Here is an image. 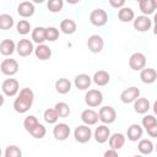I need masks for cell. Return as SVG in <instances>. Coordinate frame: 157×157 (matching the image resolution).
Returning a JSON list of instances; mask_svg holds the SVG:
<instances>
[{
    "mask_svg": "<svg viewBox=\"0 0 157 157\" xmlns=\"http://www.w3.org/2000/svg\"><path fill=\"white\" fill-rule=\"evenodd\" d=\"M109 136H110V129L108 128V125H104V124L98 125L93 132V137H94L96 142H98V144L107 142Z\"/></svg>",
    "mask_w": 157,
    "mask_h": 157,
    "instance_id": "9a60e30c",
    "label": "cell"
},
{
    "mask_svg": "<svg viewBox=\"0 0 157 157\" xmlns=\"http://www.w3.org/2000/svg\"><path fill=\"white\" fill-rule=\"evenodd\" d=\"M1 91L6 97H15L20 91V83L16 78H6L1 85Z\"/></svg>",
    "mask_w": 157,
    "mask_h": 157,
    "instance_id": "5b68a950",
    "label": "cell"
},
{
    "mask_svg": "<svg viewBox=\"0 0 157 157\" xmlns=\"http://www.w3.org/2000/svg\"><path fill=\"white\" fill-rule=\"evenodd\" d=\"M71 87H72V83L70 82L69 78H65V77H61L59 80L55 81V90L58 93L60 94H66L71 91Z\"/></svg>",
    "mask_w": 157,
    "mask_h": 157,
    "instance_id": "f1b7e54d",
    "label": "cell"
},
{
    "mask_svg": "<svg viewBox=\"0 0 157 157\" xmlns=\"http://www.w3.org/2000/svg\"><path fill=\"white\" fill-rule=\"evenodd\" d=\"M81 120L83 123V125L91 126V125H96L98 123V113L92 109V108H87L85 110H82L81 113Z\"/></svg>",
    "mask_w": 157,
    "mask_h": 157,
    "instance_id": "5bb4252c",
    "label": "cell"
},
{
    "mask_svg": "<svg viewBox=\"0 0 157 157\" xmlns=\"http://www.w3.org/2000/svg\"><path fill=\"white\" fill-rule=\"evenodd\" d=\"M0 70L5 76H13L18 71V63L15 59H4L0 64Z\"/></svg>",
    "mask_w": 157,
    "mask_h": 157,
    "instance_id": "9c48e42d",
    "label": "cell"
},
{
    "mask_svg": "<svg viewBox=\"0 0 157 157\" xmlns=\"http://www.w3.org/2000/svg\"><path fill=\"white\" fill-rule=\"evenodd\" d=\"M140 90L135 86H131V87H128L125 88L121 93H120V101L125 104H129V103H134L139 97H140Z\"/></svg>",
    "mask_w": 157,
    "mask_h": 157,
    "instance_id": "7c38bea8",
    "label": "cell"
},
{
    "mask_svg": "<svg viewBox=\"0 0 157 157\" xmlns=\"http://www.w3.org/2000/svg\"><path fill=\"white\" fill-rule=\"evenodd\" d=\"M132 25H134V28L137 32H147L152 27V21H151V18L148 16L140 15V16H137V17L134 18Z\"/></svg>",
    "mask_w": 157,
    "mask_h": 157,
    "instance_id": "4fadbf2b",
    "label": "cell"
},
{
    "mask_svg": "<svg viewBox=\"0 0 157 157\" xmlns=\"http://www.w3.org/2000/svg\"><path fill=\"white\" fill-rule=\"evenodd\" d=\"M31 38H32V43H37V45L44 44V42H45V27H42V26L34 27L32 29Z\"/></svg>",
    "mask_w": 157,
    "mask_h": 157,
    "instance_id": "83f0119b",
    "label": "cell"
},
{
    "mask_svg": "<svg viewBox=\"0 0 157 157\" xmlns=\"http://www.w3.org/2000/svg\"><path fill=\"white\" fill-rule=\"evenodd\" d=\"M59 29L56 27H45V40L48 42H55L59 38Z\"/></svg>",
    "mask_w": 157,
    "mask_h": 157,
    "instance_id": "f35d334b",
    "label": "cell"
},
{
    "mask_svg": "<svg viewBox=\"0 0 157 157\" xmlns=\"http://www.w3.org/2000/svg\"><path fill=\"white\" fill-rule=\"evenodd\" d=\"M139 7H140V11L142 12L144 16H150L155 12V10L157 7V1H155V0H140Z\"/></svg>",
    "mask_w": 157,
    "mask_h": 157,
    "instance_id": "7402d4cb",
    "label": "cell"
},
{
    "mask_svg": "<svg viewBox=\"0 0 157 157\" xmlns=\"http://www.w3.org/2000/svg\"><path fill=\"white\" fill-rule=\"evenodd\" d=\"M135 18V12L131 7L129 6H124L121 9L118 10V20L123 23H129L131 21H134Z\"/></svg>",
    "mask_w": 157,
    "mask_h": 157,
    "instance_id": "603a6c76",
    "label": "cell"
},
{
    "mask_svg": "<svg viewBox=\"0 0 157 157\" xmlns=\"http://www.w3.org/2000/svg\"><path fill=\"white\" fill-rule=\"evenodd\" d=\"M134 157H144L142 155H136V156H134Z\"/></svg>",
    "mask_w": 157,
    "mask_h": 157,
    "instance_id": "f6af8a7d",
    "label": "cell"
},
{
    "mask_svg": "<svg viewBox=\"0 0 157 157\" xmlns=\"http://www.w3.org/2000/svg\"><path fill=\"white\" fill-rule=\"evenodd\" d=\"M142 128H145V130H148L151 128H155L157 126V119L155 118V115L152 114H146L144 118H142Z\"/></svg>",
    "mask_w": 157,
    "mask_h": 157,
    "instance_id": "8d00e7d4",
    "label": "cell"
},
{
    "mask_svg": "<svg viewBox=\"0 0 157 157\" xmlns=\"http://www.w3.org/2000/svg\"><path fill=\"white\" fill-rule=\"evenodd\" d=\"M98 119L104 125L113 124L115 121V119H117V112L112 105H103L98 110Z\"/></svg>",
    "mask_w": 157,
    "mask_h": 157,
    "instance_id": "7a4b0ae2",
    "label": "cell"
},
{
    "mask_svg": "<svg viewBox=\"0 0 157 157\" xmlns=\"http://www.w3.org/2000/svg\"><path fill=\"white\" fill-rule=\"evenodd\" d=\"M54 110L56 112V114H58L59 118H66L71 113V109H70L69 104L65 103V102H58L54 105Z\"/></svg>",
    "mask_w": 157,
    "mask_h": 157,
    "instance_id": "4dcf8cb0",
    "label": "cell"
},
{
    "mask_svg": "<svg viewBox=\"0 0 157 157\" xmlns=\"http://www.w3.org/2000/svg\"><path fill=\"white\" fill-rule=\"evenodd\" d=\"M15 25V21H13V17L9 13H1L0 15V29L2 31H7V29H11Z\"/></svg>",
    "mask_w": 157,
    "mask_h": 157,
    "instance_id": "1f68e13d",
    "label": "cell"
},
{
    "mask_svg": "<svg viewBox=\"0 0 157 157\" xmlns=\"http://www.w3.org/2000/svg\"><path fill=\"white\" fill-rule=\"evenodd\" d=\"M47 7L53 13L60 12L63 10V7H64V1L63 0H49L47 2Z\"/></svg>",
    "mask_w": 157,
    "mask_h": 157,
    "instance_id": "d590c367",
    "label": "cell"
},
{
    "mask_svg": "<svg viewBox=\"0 0 157 157\" xmlns=\"http://www.w3.org/2000/svg\"><path fill=\"white\" fill-rule=\"evenodd\" d=\"M4 156L5 157H22V151L18 146L16 145H10L5 148V152H4Z\"/></svg>",
    "mask_w": 157,
    "mask_h": 157,
    "instance_id": "74e56055",
    "label": "cell"
},
{
    "mask_svg": "<svg viewBox=\"0 0 157 157\" xmlns=\"http://www.w3.org/2000/svg\"><path fill=\"white\" fill-rule=\"evenodd\" d=\"M38 124H39V121L34 115H27L23 120V128L27 132H31Z\"/></svg>",
    "mask_w": 157,
    "mask_h": 157,
    "instance_id": "e575fe53",
    "label": "cell"
},
{
    "mask_svg": "<svg viewBox=\"0 0 157 157\" xmlns=\"http://www.w3.org/2000/svg\"><path fill=\"white\" fill-rule=\"evenodd\" d=\"M103 157H119V155H118V151L109 148V150H107V151L104 152Z\"/></svg>",
    "mask_w": 157,
    "mask_h": 157,
    "instance_id": "b9f144b4",
    "label": "cell"
},
{
    "mask_svg": "<svg viewBox=\"0 0 157 157\" xmlns=\"http://www.w3.org/2000/svg\"><path fill=\"white\" fill-rule=\"evenodd\" d=\"M90 22L96 27H103L108 22V13L103 9H94L90 13Z\"/></svg>",
    "mask_w": 157,
    "mask_h": 157,
    "instance_id": "277c9868",
    "label": "cell"
},
{
    "mask_svg": "<svg viewBox=\"0 0 157 157\" xmlns=\"http://www.w3.org/2000/svg\"><path fill=\"white\" fill-rule=\"evenodd\" d=\"M43 118H44V121L48 123V124H56L58 120H59V117H58L56 112L54 110V108L45 109L44 113H43Z\"/></svg>",
    "mask_w": 157,
    "mask_h": 157,
    "instance_id": "836d02e7",
    "label": "cell"
},
{
    "mask_svg": "<svg viewBox=\"0 0 157 157\" xmlns=\"http://www.w3.org/2000/svg\"><path fill=\"white\" fill-rule=\"evenodd\" d=\"M34 139H43L44 136H45V134H47V129H45V126L43 125V124H38L31 132H29Z\"/></svg>",
    "mask_w": 157,
    "mask_h": 157,
    "instance_id": "ab89813d",
    "label": "cell"
},
{
    "mask_svg": "<svg viewBox=\"0 0 157 157\" xmlns=\"http://www.w3.org/2000/svg\"><path fill=\"white\" fill-rule=\"evenodd\" d=\"M137 150L142 156H148L153 152L155 145L150 139H140L137 144Z\"/></svg>",
    "mask_w": 157,
    "mask_h": 157,
    "instance_id": "484cf974",
    "label": "cell"
},
{
    "mask_svg": "<svg viewBox=\"0 0 157 157\" xmlns=\"http://www.w3.org/2000/svg\"><path fill=\"white\" fill-rule=\"evenodd\" d=\"M151 108V103L148 101V98L145 97H139L135 102H134V110L137 114H146Z\"/></svg>",
    "mask_w": 157,
    "mask_h": 157,
    "instance_id": "d4e9b609",
    "label": "cell"
},
{
    "mask_svg": "<svg viewBox=\"0 0 157 157\" xmlns=\"http://www.w3.org/2000/svg\"><path fill=\"white\" fill-rule=\"evenodd\" d=\"M125 141H126V137L124 134L121 132H114V134H110L109 139H108V142H109V147L112 150H120L124 145H125Z\"/></svg>",
    "mask_w": 157,
    "mask_h": 157,
    "instance_id": "ac0fdd59",
    "label": "cell"
},
{
    "mask_svg": "<svg viewBox=\"0 0 157 157\" xmlns=\"http://www.w3.org/2000/svg\"><path fill=\"white\" fill-rule=\"evenodd\" d=\"M33 101H34L33 91L31 88H28V87H25V88L18 91L17 97L15 98L12 107H13L16 113L23 114V113H27L31 109V107L33 104Z\"/></svg>",
    "mask_w": 157,
    "mask_h": 157,
    "instance_id": "6da1fadb",
    "label": "cell"
},
{
    "mask_svg": "<svg viewBox=\"0 0 157 157\" xmlns=\"http://www.w3.org/2000/svg\"><path fill=\"white\" fill-rule=\"evenodd\" d=\"M109 5L112 7L119 10V9H121V7L125 6V1L124 0H109Z\"/></svg>",
    "mask_w": 157,
    "mask_h": 157,
    "instance_id": "60d3db41",
    "label": "cell"
},
{
    "mask_svg": "<svg viewBox=\"0 0 157 157\" xmlns=\"http://www.w3.org/2000/svg\"><path fill=\"white\" fill-rule=\"evenodd\" d=\"M60 31L64 33V34H74L76 32V22L71 18H64L61 22H60V26H59Z\"/></svg>",
    "mask_w": 157,
    "mask_h": 157,
    "instance_id": "f546056e",
    "label": "cell"
},
{
    "mask_svg": "<svg viewBox=\"0 0 157 157\" xmlns=\"http://www.w3.org/2000/svg\"><path fill=\"white\" fill-rule=\"evenodd\" d=\"M16 52V43L12 39H4L0 42V54L10 56Z\"/></svg>",
    "mask_w": 157,
    "mask_h": 157,
    "instance_id": "4316f807",
    "label": "cell"
},
{
    "mask_svg": "<svg viewBox=\"0 0 157 157\" xmlns=\"http://www.w3.org/2000/svg\"><path fill=\"white\" fill-rule=\"evenodd\" d=\"M140 78L144 83L151 85L157 80V72L153 67H144L140 71Z\"/></svg>",
    "mask_w": 157,
    "mask_h": 157,
    "instance_id": "44dd1931",
    "label": "cell"
},
{
    "mask_svg": "<svg viewBox=\"0 0 157 157\" xmlns=\"http://www.w3.org/2000/svg\"><path fill=\"white\" fill-rule=\"evenodd\" d=\"M33 53H34L36 58L39 59V60H42V61H45V60L50 59V56H52V49L47 44H38L34 48V52Z\"/></svg>",
    "mask_w": 157,
    "mask_h": 157,
    "instance_id": "cb8c5ba5",
    "label": "cell"
},
{
    "mask_svg": "<svg viewBox=\"0 0 157 157\" xmlns=\"http://www.w3.org/2000/svg\"><path fill=\"white\" fill-rule=\"evenodd\" d=\"M74 137L80 144H86L92 139V130L87 125H77L74 130Z\"/></svg>",
    "mask_w": 157,
    "mask_h": 157,
    "instance_id": "8992f818",
    "label": "cell"
},
{
    "mask_svg": "<svg viewBox=\"0 0 157 157\" xmlns=\"http://www.w3.org/2000/svg\"><path fill=\"white\" fill-rule=\"evenodd\" d=\"M91 78H92V82H93L94 85L102 87V86H105V85L109 83V81H110V75H109V72L105 71V70H98V71H96V72L93 74V77H91Z\"/></svg>",
    "mask_w": 157,
    "mask_h": 157,
    "instance_id": "ffe728a7",
    "label": "cell"
},
{
    "mask_svg": "<svg viewBox=\"0 0 157 157\" xmlns=\"http://www.w3.org/2000/svg\"><path fill=\"white\" fill-rule=\"evenodd\" d=\"M33 52H34V45H33L32 40L27 39V38H22L16 43V53L20 56H22V58L29 56Z\"/></svg>",
    "mask_w": 157,
    "mask_h": 157,
    "instance_id": "52a82bcc",
    "label": "cell"
},
{
    "mask_svg": "<svg viewBox=\"0 0 157 157\" xmlns=\"http://www.w3.org/2000/svg\"><path fill=\"white\" fill-rule=\"evenodd\" d=\"M16 31H17L18 34L26 36V34H28V33L32 31L31 23H29L27 20H20V21L16 23Z\"/></svg>",
    "mask_w": 157,
    "mask_h": 157,
    "instance_id": "d6a6232c",
    "label": "cell"
},
{
    "mask_svg": "<svg viewBox=\"0 0 157 157\" xmlns=\"http://www.w3.org/2000/svg\"><path fill=\"white\" fill-rule=\"evenodd\" d=\"M1 153H2V152H1V148H0V157H1Z\"/></svg>",
    "mask_w": 157,
    "mask_h": 157,
    "instance_id": "bcb514c9",
    "label": "cell"
},
{
    "mask_svg": "<svg viewBox=\"0 0 157 157\" xmlns=\"http://www.w3.org/2000/svg\"><path fill=\"white\" fill-rule=\"evenodd\" d=\"M91 83H92V78H91V76L87 75V74H78V75L75 76L74 85H75V87H76L77 90H80V91H86V90H88L90 86H91Z\"/></svg>",
    "mask_w": 157,
    "mask_h": 157,
    "instance_id": "e0dca14e",
    "label": "cell"
},
{
    "mask_svg": "<svg viewBox=\"0 0 157 157\" xmlns=\"http://www.w3.org/2000/svg\"><path fill=\"white\" fill-rule=\"evenodd\" d=\"M87 48L91 53H101L104 47V40L99 34H92L87 39Z\"/></svg>",
    "mask_w": 157,
    "mask_h": 157,
    "instance_id": "8fae6325",
    "label": "cell"
},
{
    "mask_svg": "<svg viewBox=\"0 0 157 157\" xmlns=\"http://www.w3.org/2000/svg\"><path fill=\"white\" fill-rule=\"evenodd\" d=\"M70 126L66 123H56L53 128V136L58 141H65L70 136Z\"/></svg>",
    "mask_w": 157,
    "mask_h": 157,
    "instance_id": "30bf717a",
    "label": "cell"
},
{
    "mask_svg": "<svg viewBox=\"0 0 157 157\" xmlns=\"http://www.w3.org/2000/svg\"><path fill=\"white\" fill-rule=\"evenodd\" d=\"M34 11H36V7H34V4L32 1H22L17 6V13L23 18L33 16Z\"/></svg>",
    "mask_w": 157,
    "mask_h": 157,
    "instance_id": "2e32d148",
    "label": "cell"
},
{
    "mask_svg": "<svg viewBox=\"0 0 157 157\" xmlns=\"http://www.w3.org/2000/svg\"><path fill=\"white\" fill-rule=\"evenodd\" d=\"M142 134H144V128L140 125V124H131L129 128H128V131H126V136H128V140L131 141V142H136L139 141L141 137H142Z\"/></svg>",
    "mask_w": 157,
    "mask_h": 157,
    "instance_id": "d6986e66",
    "label": "cell"
},
{
    "mask_svg": "<svg viewBox=\"0 0 157 157\" xmlns=\"http://www.w3.org/2000/svg\"><path fill=\"white\" fill-rule=\"evenodd\" d=\"M129 66L134 71H141L146 66V56L141 52H135L129 58Z\"/></svg>",
    "mask_w": 157,
    "mask_h": 157,
    "instance_id": "ba28073f",
    "label": "cell"
},
{
    "mask_svg": "<svg viewBox=\"0 0 157 157\" xmlns=\"http://www.w3.org/2000/svg\"><path fill=\"white\" fill-rule=\"evenodd\" d=\"M103 102V93L99 91V90H96V88H92V90H88L85 94V103L91 107V108H96V107H99Z\"/></svg>",
    "mask_w": 157,
    "mask_h": 157,
    "instance_id": "3957f363",
    "label": "cell"
},
{
    "mask_svg": "<svg viewBox=\"0 0 157 157\" xmlns=\"http://www.w3.org/2000/svg\"><path fill=\"white\" fill-rule=\"evenodd\" d=\"M4 102H5V98H4V94H2V93H0V107H2V104H4Z\"/></svg>",
    "mask_w": 157,
    "mask_h": 157,
    "instance_id": "ee69618b",
    "label": "cell"
},
{
    "mask_svg": "<svg viewBox=\"0 0 157 157\" xmlns=\"http://www.w3.org/2000/svg\"><path fill=\"white\" fill-rule=\"evenodd\" d=\"M146 131H147V134H148L150 137H156V136H157V126L151 128V129H148V130H146Z\"/></svg>",
    "mask_w": 157,
    "mask_h": 157,
    "instance_id": "7bdbcfd3",
    "label": "cell"
}]
</instances>
